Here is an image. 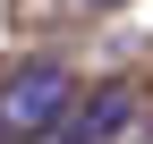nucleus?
<instances>
[{
	"instance_id": "obj_2",
	"label": "nucleus",
	"mask_w": 153,
	"mask_h": 144,
	"mask_svg": "<svg viewBox=\"0 0 153 144\" xmlns=\"http://www.w3.org/2000/svg\"><path fill=\"white\" fill-rule=\"evenodd\" d=\"M128 119H136V85H102L85 110H68V119H60V144H111Z\"/></svg>"
},
{
	"instance_id": "obj_1",
	"label": "nucleus",
	"mask_w": 153,
	"mask_h": 144,
	"mask_svg": "<svg viewBox=\"0 0 153 144\" xmlns=\"http://www.w3.org/2000/svg\"><path fill=\"white\" fill-rule=\"evenodd\" d=\"M68 102H76V76L60 60H26L9 85H0V144H34V136H51L68 119Z\"/></svg>"
},
{
	"instance_id": "obj_3",
	"label": "nucleus",
	"mask_w": 153,
	"mask_h": 144,
	"mask_svg": "<svg viewBox=\"0 0 153 144\" xmlns=\"http://www.w3.org/2000/svg\"><path fill=\"white\" fill-rule=\"evenodd\" d=\"M94 9H119V0H94Z\"/></svg>"
}]
</instances>
